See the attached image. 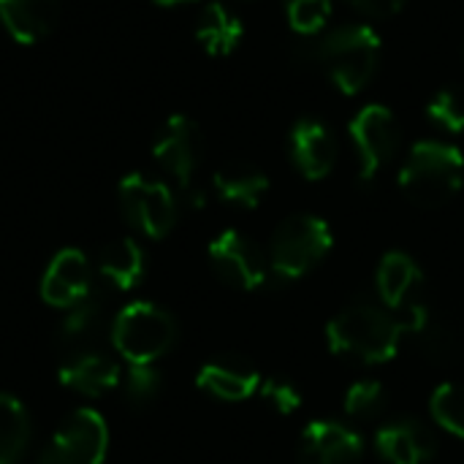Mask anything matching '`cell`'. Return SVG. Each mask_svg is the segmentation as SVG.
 <instances>
[{"mask_svg": "<svg viewBox=\"0 0 464 464\" xmlns=\"http://www.w3.org/2000/svg\"><path fill=\"white\" fill-rule=\"evenodd\" d=\"M400 340H402V329L397 318L386 307L370 302L348 304L326 326L329 348L362 364L392 362L400 351Z\"/></svg>", "mask_w": 464, "mask_h": 464, "instance_id": "cell-1", "label": "cell"}, {"mask_svg": "<svg viewBox=\"0 0 464 464\" xmlns=\"http://www.w3.org/2000/svg\"><path fill=\"white\" fill-rule=\"evenodd\" d=\"M313 57L343 95H356L381 65V35L370 24H340L315 41Z\"/></svg>", "mask_w": 464, "mask_h": 464, "instance_id": "cell-2", "label": "cell"}, {"mask_svg": "<svg viewBox=\"0 0 464 464\" xmlns=\"http://www.w3.org/2000/svg\"><path fill=\"white\" fill-rule=\"evenodd\" d=\"M464 182V155L459 147L446 141H419L408 152L400 169L402 193L419 207H443L451 201Z\"/></svg>", "mask_w": 464, "mask_h": 464, "instance_id": "cell-3", "label": "cell"}, {"mask_svg": "<svg viewBox=\"0 0 464 464\" xmlns=\"http://www.w3.org/2000/svg\"><path fill=\"white\" fill-rule=\"evenodd\" d=\"M174 340V318L152 302H133L122 307L111 324V343L128 364H155L169 353Z\"/></svg>", "mask_w": 464, "mask_h": 464, "instance_id": "cell-4", "label": "cell"}, {"mask_svg": "<svg viewBox=\"0 0 464 464\" xmlns=\"http://www.w3.org/2000/svg\"><path fill=\"white\" fill-rule=\"evenodd\" d=\"M332 242L334 237L326 220L315 215L285 218L272 234V245H269L272 269L285 280H296L307 275L315 264H321V258L332 250Z\"/></svg>", "mask_w": 464, "mask_h": 464, "instance_id": "cell-5", "label": "cell"}, {"mask_svg": "<svg viewBox=\"0 0 464 464\" xmlns=\"http://www.w3.org/2000/svg\"><path fill=\"white\" fill-rule=\"evenodd\" d=\"M117 198L125 220L150 239H163L177 223V198L171 188L139 171L122 177Z\"/></svg>", "mask_w": 464, "mask_h": 464, "instance_id": "cell-6", "label": "cell"}, {"mask_svg": "<svg viewBox=\"0 0 464 464\" xmlns=\"http://www.w3.org/2000/svg\"><path fill=\"white\" fill-rule=\"evenodd\" d=\"M109 451V427L92 408L73 411L41 451L38 464H101Z\"/></svg>", "mask_w": 464, "mask_h": 464, "instance_id": "cell-7", "label": "cell"}, {"mask_svg": "<svg viewBox=\"0 0 464 464\" xmlns=\"http://www.w3.org/2000/svg\"><path fill=\"white\" fill-rule=\"evenodd\" d=\"M351 141L359 152V179L370 185L381 169L394 158L400 150L402 133L394 111L383 103H367L351 120Z\"/></svg>", "mask_w": 464, "mask_h": 464, "instance_id": "cell-8", "label": "cell"}, {"mask_svg": "<svg viewBox=\"0 0 464 464\" xmlns=\"http://www.w3.org/2000/svg\"><path fill=\"white\" fill-rule=\"evenodd\" d=\"M152 158L158 160V166L174 177V182L179 185V190H190L193 188V177L196 169L204 158V133L201 128L185 117V114H174L163 122V128L158 130L155 141H152Z\"/></svg>", "mask_w": 464, "mask_h": 464, "instance_id": "cell-9", "label": "cell"}, {"mask_svg": "<svg viewBox=\"0 0 464 464\" xmlns=\"http://www.w3.org/2000/svg\"><path fill=\"white\" fill-rule=\"evenodd\" d=\"M209 261L218 277L234 288L253 291L266 280L264 250L239 231H223L209 242Z\"/></svg>", "mask_w": 464, "mask_h": 464, "instance_id": "cell-10", "label": "cell"}, {"mask_svg": "<svg viewBox=\"0 0 464 464\" xmlns=\"http://www.w3.org/2000/svg\"><path fill=\"white\" fill-rule=\"evenodd\" d=\"M288 152L304 179H324L337 163V139L318 117H302L291 128Z\"/></svg>", "mask_w": 464, "mask_h": 464, "instance_id": "cell-11", "label": "cell"}, {"mask_svg": "<svg viewBox=\"0 0 464 464\" xmlns=\"http://www.w3.org/2000/svg\"><path fill=\"white\" fill-rule=\"evenodd\" d=\"M92 294V272H90V261L82 250H60L52 264L44 272L41 280V296L46 304L68 310L73 304H79L82 299H87Z\"/></svg>", "mask_w": 464, "mask_h": 464, "instance_id": "cell-12", "label": "cell"}, {"mask_svg": "<svg viewBox=\"0 0 464 464\" xmlns=\"http://www.w3.org/2000/svg\"><path fill=\"white\" fill-rule=\"evenodd\" d=\"M364 454L362 438L340 421H313L299 438L302 464H359Z\"/></svg>", "mask_w": 464, "mask_h": 464, "instance_id": "cell-13", "label": "cell"}, {"mask_svg": "<svg viewBox=\"0 0 464 464\" xmlns=\"http://www.w3.org/2000/svg\"><path fill=\"white\" fill-rule=\"evenodd\" d=\"M196 386L201 392H207L209 397H215V400L242 402V400L253 397L261 389V375L242 356H220V359L207 362L198 370Z\"/></svg>", "mask_w": 464, "mask_h": 464, "instance_id": "cell-14", "label": "cell"}, {"mask_svg": "<svg viewBox=\"0 0 464 464\" xmlns=\"http://www.w3.org/2000/svg\"><path fill=\"white\" fill-rule=\"evenodd\" d=\"M375 446L389 464H427L438 451L435 435L427 424L416 419H400L381 427L375 435Z\"/></svg>", "mask_w": 464, "mask_h": 464, "instance_id": "cell-15", "label": "cell"}, {"mask_svg": "<svg viewBox=\"0 0 464 464\" xmlns=\"http://www.w3.org/2000/svg\"><path fill=\"white\" fill-rule=\"evenodd\" d=\"M57 375H60L63 386H68L71 392L84 394V397H101V394L117 389L120 381H122L120 364L111 356L90 351V348L71 353L63 362Z\"/></svg>", "mask_w": 464, "mask_h": 464, "instance_id": "cell-16", "label": "cell"}, {"mask_svg": "<svg viewBox=\"0 0 464 464\" xmlns=\"http://www.w3.org/2000/svg\"><path fill=\"white\" fill-rule=\"evenodd\" d=\"M424 283V275L419 264L408 253H386L378 266V296L383 299V307L389 313H402L405 307L421 302L419 288Z\"/></svg>", "mask_w": 464, "mask_h": 464, "instance_id": "cell-17", "label": "cell"}, {"mask_svg": "<svg viewBox=\"0 0 464 464\" xmlns=\"http://www.w3.org/2000/svg\"><path fill=\"white\" fill-rule=\"evenodd\" d=\"M60 16L57 0H0V22L19 44L46 38Z\"/></svg>", "mask_w": 464, "mask_h": 464, "instance_id": "cell-18", "label": "cell"}, {"mask_svg": "<svg viewBox=\"0 0 464 464\" xmlns=\"http://www.w3.org/2000/svg\"><path fill=\"white\" fill-rule=\"evenodd\" d=\"M212 182H215L218 196L226 204L245 207V209L258 207L269 190V177L247 160H231V163L220 166L215 171Z\"/></svg>", "mask_w": 464, "mask_h": 464, "instance_id": "cell-19", "label": "cell"}, {"mask_svg": "<svg viewBox=\"0 0 464 464\" xmlns=\"http://www.w3.org/2000/svg\"><path fill=\"white\" fill-rule=\"evenodd\" d=\"M242 35H245V27H242L239 16L231 8H226L223 3H209L196 22V41L212 57L231 54L239 46Z\"/></svg>", "mask_w": 464, "mask_h": 464, "instance_id": "cell-20", "label": "cell"}, {"mask_svg": "<svg viewBox=\"0 0 464 464\" xmlns=\"http://www.w3.org/2000/svg\"><path fill=\"white\" fill-rule=\"evenodd\" d=\"M144 264H147V258H144V250L139 247V242L122 237L103 247V253L98 258V272L117 291H130L141 283Z\"/></svg>", "mask_w": 464, "mask_h": 464, "instance_id": "cell-21", "label": "cell"}, {"mask_svg": "<svg viewBox=\"0 0 464 464\" xmlns=\"http://www.w3.org/2000/svg\"><path fill=\"white\" fill-rule=\"evenodd\" d=\"M103 324V307L101 299H95L92 294L87 299H82L79 304L68 307L63 321L57 324V345L76 353V351H87V343L98 334Z\"/></svg>", "mask_w": 464, "mask_h": 464, "instance_id": "cell-22", "label": "cell"}, {"mask_svg": "<svg viewBox=\"0 0 464 464\" xmlns=\"http://www.w3.org/2000/svg\"><path fill=\"white\" fill-rule=\"evenodd\" d=\"M30 443V416L24 405L0 392V464H16Z\"/></svg>", "mask_w": 464, "mask_h": 464, "instance_id": "cell-23", "label": "cell"}, {"mask_svg": "<svg viewBox=\"0 0 464 464\" xmlns=\"http://www.w3.org/2000/svg\"><path fill=\"white\" fill-rule=\"evenodd\" d=\"M430 411H432V419L443 430H449L451 435L464 440V383L438 386L430 400Z\"/></svg>", "mask_w": 464, "mask_h": 464, "instance_id": "cell-24", "label": "cell"}, {"mask_svg": "<svg viewBox=\"0 0 464 464\" xmlns=\"http://www.w3.org/2000/svg\"><path fill=\"white\" fill-rule=\"evenodd\" d=\"M413 337L419 340V351L424 353V359L432 362V364H449V362H454V359L459 356V351H462V343H459L457 332L449 329L446 324H435L432 318H430L427 326H424L419 334H413Z\"/></svg>", "mask_w": 464, "mask_h": 464, "instance_id": "cell-25", "label": "cell"}, {"mask_svg": "<svg viewBox=\"0 0 464 464\" xmlns=\"http://www.w3.org/2000/svg\"><path fill=\"white\" fill-rule=\"evenodd\" d=\"M427 117L432 125L462 133L464 130V90L462 87H443L427 106Z\"/></svg>", "mask_w": 464, "mask_h": 464, "instance_id": "cell-26", "label": "cell"}, {"mask_svg": "<svg viewBox=\"0 0 464 464\" xmlns=\"http://www.w3.org/2000/svg\"><path fill=\"white\" fill-rule=\"evenodd\" d=\"M386 408V389L378 381H359L345 392V413L351 419H375Z\"/></svg>", "mask_w": 464, "mask_h": 464, "instance_id": "cell-27", "label": "cell"}, {"mask_svg": "<svg viewBox=\"0 0 464 464\" xmlns=\"http://www.w3.org/2000/svg\"><path fill=\"white\" fill-rule=\"evenodd\" d=\"M285 16L299 35H315L332 16V0H288Z\"/></svg>", "mask_w": 464, "mask_h": 464, "instance_id": "cell-28", "label": "cell"}, {"mask_svg": "<svg viewBox=\"0 0 464 464\" xmlns=\"http://www.w3.org/2000/svg\"><path fill=\"white\" fill-rule=\"evenodd\" d=\"M160 394V372L155 364H130L125 375V400L133 408H147Z\"/></svg>", "mask_w": 464, "mask_h": 464, "instance_id": "cell-29", "label": "cell"}, {"mask_svg": "<svg viewBox=\"0 0 464 464\" xmlns=\"http://www.w3.org/2000/svg\"><path fill=\"white\" fill-rule=\"evenodd\" d=\"M261 397L283 416L296 413L299 405H302V394L288 378H266V381H261Z\"/></svg>", "mask_w": 464, "mask_h": 464, "instance_id": "cell-30", "label": "cell"}, {"mask_svg": "<svg viewBox=\"0 0 464 464\" xmlns=\"http://www.w3.org/2000/svg\"><path fill=\"white\" fill-rule=\"evenodd\" d=\"M348 3L370 19H389V16L400 14L408 0H348Z\"/></svg>", "mask_w": 464, "mask_h": 464, "instance_id": "cell-31", "label": "cell"}, {"mask_svg": "<svg viewBox=\"0 0 464 464\" xmlns=\"http://www.w3.org/2000/svg\"><path fill=\"white\" fill-rule=\"evenodd\" d=\"M158 5H179V3H193V0H155Z\"/></svg>", "mask_w": 464, "mask_h": 464, "instance_id": "cell-32", "label": "cell"}, {"mask_svg": "<svg viewBox=\"0 0 464 464\" xmlns=\"http://www.w3.org/2000/svg\"><path fill=\"white\" fill-rule=\"evenodd\" d=\"M462 57H464V49H462Z\"/></svg>", "mask_w": 464, "mask_h": 464, "instance_id": "cell-33", "label": "cell"}]
</instances>
